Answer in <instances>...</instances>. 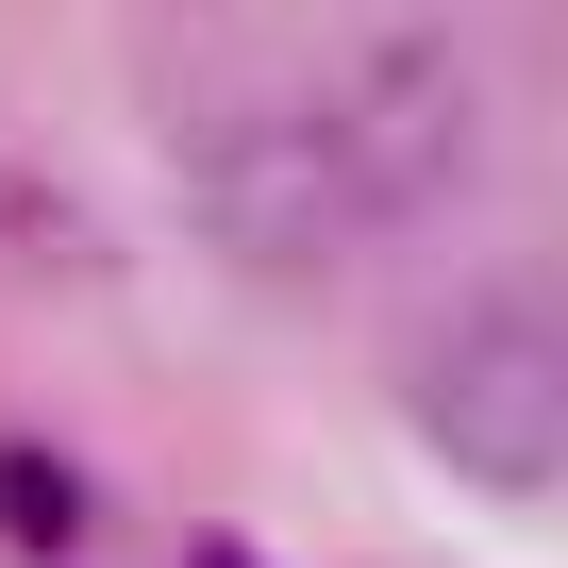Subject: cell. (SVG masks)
Returning a JSON list of instances; mask_svg holds the SVG:
<instances>
[{"label":"cell","instance_id":"1","mask_svg":"<svg viewBox=\"0 0 568 568\" xmlns=\"http://www.w3.org/2000/svg\"><path fill=\"white\" fill-rule=\"evenodd\" d=\"M468 134H485L468 51H435V34H368L335 84H302V101L201 134L184 217H201L234 267H267V284H318V267H352L368 234H402V217L468 168Z\"/></svg>","mask_w":568,"mask_h":568},{"label":"cell","instance_id":"2","mask_svg":"<svg viewBox=\"0 0 568 568\" xmlns=\"http://www.w3.org/2000/svg\"><path fill=\"white\" fill-rule=\"evenodd\" d=\"M402 418H418V452L435 468H468V485H551L568 468V302L551 284H468V302L418 335V368H402Z\"/></svg>","mask_w":568,"mask_h":568},{"label":"cell","instance_id":"3","mask_svg":"<svg viewBox=\"0 0 568 568\" xmlns=\"http://www.w3.org/2000/svg\"><path fill=\"white\" fill-rule=\"evenodd\" d=\"M84 518H101V501H84V468H68L51 435H0V535L51 568V551H84Z\"/></svg>","mask_w":568,"mask_h":568}]
</instances>
